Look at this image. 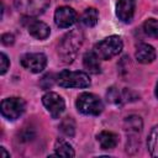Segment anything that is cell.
<instances>
[{
  "label": "cell",
  "mask_w": 158,
  "mask_h": 158,
  "mask_svg": "<svg viewBox=\"0 0 158 158\" xmlns=\"http://www.w3.org/2000/svg\"><path fill=\"white\" fill-rule=\"evenodd\" d=\"M14 42H15V37H14V35H11V33H4V35L1 36V43H2V44L10 46V44H12Z\"/></svg>",
  "instance_id": "cell-23"
},
{
  "label": "cell",
  "mask_w": 158,
  "mask_h": 158,
  "mask_svg": "<svg viewBox=\"0 0 158 158\" xmlns=\"http://www.w3.org/2000/svg\"><path fill=\"white\" fill-rule=\"evenodd\" d=\"M57 83L63 88H88L90 85V79L84 72L62 70L57 75Z\"/></svg>",
  "instance_id": "cell-4"
},
{
  "label": "cell",
  "mask_w": 158,
  "mask_h": 158,
  "mask_svg": "<svg viewBox=\"0 0 158 158\" xmlns=\"http://www.w3.org/2000/svg\"><path fill=\"white\" fill-rule=\"evenodd\" d=\"M0 62H1L0 73H1V74H5L6 70L9 69V65H10V62H9V59H7V57H6L5 53H1V54H0Z\"/></svg>",
  "instance_id": "cell-22"
},
{
  "label": "cell",
  "mask_w": 158,
  "mask_h": 158,
  "mask_svg": "<svg viewBox=\"0 0 158 158\" xmlns=\"http://www.w3.org/2000/svg\"><path fill=\"white\" fill-rule=\"evenodd\" d=\"M28 33L37 40H44L49 36L51 28L42 21H32L28 26Z\"/></svg>",
  "instance_id": "cell-12"
},
{
  "label": "cell",
  "mask_w": 158,
  "mask_h": 158,
  "mask_svg": "<svg viewBox=\"0 0 158 158\" xmlns=\"http://www.w3.org/2000/svg\"><path fill=\"white\" fill-rule=\"evenodd\" d=\"M136 0H118L116 6V14L123 22H130L135 14Z\"/></svg>",
  "instance_id": "cell-10"
},
{
  "label": "cell",
  "mask_w": 158,
  "mask_h": 158,
  "mask_svg": "<svg viewBox=\"0 0 158 158\" xmlns=\"http://www.w3.org/2000/svg\"><path fill=\"white\" fill-rule=\"evenodd\" d=\"M98 19H99V14L95 7H88L81 15V22L88 27L95 26L98 22Z\"/></svg>",
  "instance_id": "cell-18"
},
{
  "label": "cell",
  "mask_w": 158,
  "mask_h": 158,
  "mask_svg": "<svg viewBox=\"0 0 158 158\" xmlns=\"http://www.w3.org/2000/svg\"><path fill=\"white\" fill-rule=\"evenodd\" d=\"M26 104L21 98H7L1 101V114L7 120H16L25 112Z\"/></svg>",
  "instance_id": "cell-6"
},
{
  "label": "cell",
  "mask_w": 158,
  "mask_h": 158,
  "mask_svg": "<svg viewBox=\"0 0 158 158\" xmlns=\"http://www.w3.org/2000/svg\"><path fill=\"white\" fill-rule=\"evenodd\" d=\"M123 47L122 40L118 36H110L95 44L94 52L100 59H111L117 56Z\"/></svg>",
  "instance_id": "cell-2"
},
{
  "label": "cell",
  "mask_w": 158,
  "mask_h": 158,
  "mask_svg": "<svg viewBox=\"0 0 158 158\" xmlns=\"http://www.w3.org/2000/svg\"><path fill=\"white\" fill-rule=\"evenodd\" d=\"M136 59L139 63L147 64V63H152L156 59V51L151 44L147 43H141L137 47L136 51Z\"/></svg>",
  "instance_id": "cell-11"
},
{
  "label": "cell",
  "mask_w": 158,
  "mask_h": 158,
  "mask_svg": "<svg viewBox=\"0 0 158 158\" xmlns=\"http://www.w3.org/2000/svg\"><path fill=\"white\" fill-rule=\"evenodd\" d=\"M54 149H56V156H60V157H74L75 156L72 146L64 139H57L54 144Z\"/></svg>",
  "instance_id": "cell-16"
},
{
  "label": "cell",
  "mask_w": 158,
  "mask_h": 158,
  "mask_svg": "<svg viewBox=\"0 0 158 158\" xmlns=\"http://www.w3.org/2000/svg\"><path fill=\"white\" fill-rule=\"evenodd\" d=\"M77 12L69 6H60L54 12V21L56 25L60 28L70 27L77 22Z\"/></svg>",
  "instance_id": "cell-9"
},
{
  "label": "cell",
  "mask_w": 158,
  "mask_h": 158,
  "mask_svg": "<svg viewBox=\"0 0 158 158\" xmlns=\"http://www.w3.org/2000/svg\"><path fill=\"white\" fill-rule=\"evenodd\" d=\"M83 64L85 67V69L93 74H98L100 73V64H99V57L96 56V53L94 51L86 52L83 57Z\"/></svg>",
  "instance_id": "cell-14"
},
{
  "label": "cell",
  "mask_w": 158,
  "mask_h": 158,
  "mask_svg": "<svg viewBox=\"0 0 158 158\" xmlns=\"http://www.w3.org/2000/svg\"><path fill=\"white\" fill-rule=\"evenodd\" d=\"M42 102L53 118L59 117L60 114L64 111V107H65L63 98L60 95H58L57 93H53V91L44 94L42 98Z\"/></svg>",
  "instance_id": "cell-8"
},
{
  "label": "cell",
  "mask_w": 158,
  "mask_h": 158,
  "mask_svg": "<svg viewBox=\"0 0 158 158\" xmlns=\"http://www.w3.org/2000/svg\"><path fill=\"white\" fill-rule=\"evenodd\" d=\"M15 7L25 16H38L44 12L49 0H14Z\"/></svg>",
  "instance_id": "cell-5"
},
{
  "label": "cell",
  "mask_w": 158,
  "mask_h": 158,
  "mask_svg": "<svg viewBox=\"0 0 158 158\" xmlns=\"http://www.w3.org/2000/svg\"><path fill=\"white\" fill-rule=\"evenodd\" d=\"M20 62L25 69L32 73H40L47 65V57L43 53H26L21 57Z\"/></svg>",
  "instance_id": "cell-7"
},
{
  "label": "cell",
  "mask_w": 158,
  "mask_h": 158,
  "mask_svg": "<svg viewBox=\"0 0 158 158\" xmlns=\"http://www.w3.org/2000/svg\"><path fill=\"white\" fill-rule=\"evenodd\" d=\"M59 130L65 135V136H69V137H73L74 133H75V123H74V120L72 117H65L62 120L60 125H59Z\"/></svg>",
  "instance_id": "cell-19"
},
{
  "label": "cell",
  "mask_w": 158,
  "mask_h": 158,
  "mask_svg": "<svg viewBox=\"0 0 158 158\" xmlns=\"http://www.w3.org/2000/svg\"><path fill=\"white\" fill-rule=\"evenodd\" d=\"M98 141L100 143V147L102 149H112L116 147L118 138L114 132L110 131H102L98 135Z\"/></svg>",
  "instance_id": "cell-15"
},
{
  "label": "cell",
  "mask_w": 158,
  "mask_h": 158,
  "mask_svg": "<svg viewBox=\"0 0 158 158\" xmlns=\"http://www.w3.org/2000/svg\"><path fill=\"white\" fill-rule=\"evenodd\" d=\"M148 151L152 157H158V126H154L147 139Z\"/></svg>",
  "instance_id": "cell-17"
},
{
  "label": "cell",
  "mask_w": 158,
  "mask_h": 158,
  "mask_svg": "<svg viewBox=\"0 0 158 158\" xmlns=\"http://www.w3.org/2000/svg\"><path fill=\"white\" fill-rule=\"evenodd\" d=\"M84 41V35L79 28L72 30L68 32L60 41L58 46V56L64 63H72L77 57L79 48Z\"/></svg>",
  "instance_id": "cell-1"
},
{
  "label": "cell",
  "mask_w": 158,
  "mask_h": 158,
  "mask_svg": "<svg viewBox=\"0 0 158 158\" xmlns=\"http://www.w3.org/2000/svg\"><path fill=\"white\" fill-rule=\"evenodd\" d=\"M106 99L111 104H120L122 101V94L116 89V88H110L106 93Z\"/></svg>",
  "instance_id": "cell-21"
},
{
  "label": "cell",
  "mask_w": 158,
  "mask_h": 158,
  "mask_svg": "<svg viewBox=\"0 0 158 158\" xmlns=\"http://www.w3.org/2000/svg\"><path fill=\"white\" fill-rule=\"evenodd\" d=\"M0 152H1V156H2V157H9V156H10V154L5 151V148H4V147H0Z\"/></svg>",
  "instance_id": "cell-24"
},
{
  "label": "cell",
  "mask_w": 158,
  "mask_h": 158,
  "mask_svg": "<svg viewBox=\"0 0 158 158\" xmlns=\"http://www.w3.org/2000/svg\"><path fill=\"white\" fill-rule=\"evenodd\" d=\"M77 109L79 112L84 115H93L96 116L102 112L104 105L99 96L91 93H83L77 99Z\"/></svg>",
  "instance_id": "cell-3"
},
{
  "label": "cell",
  "mask_w": 158,
  "mask_h": 158,
  "mask_svg": "<svg viewBox=\"0 0 158 158\" xmlns=\"http://www.w3.org/2000/svg\"><path fill=\"white\" fill-rule=\"evenodd\" d=\"M156 95H157V98H158V83H157V86H156Z\"/></svg>",
  "instance_id": "cell-25"
},
{
  "label": "cell",
  "mask_w": 158,
  "mask_h": 158,
  "mask_svg": "<svg viewBox=\"0 0 158 158\" xmlns=\"http://www.w3.org/2000/svg\"><path fill=\"white\" fill-rule=\"evenodd\" d=\"M143 30L144 32L153 37V38H157L158 40V21L154 20V19H148L144 23H143Z\"/></svg>",
  "instance_id": "cell-20"
},
{
  "label": "cell",
  "mask_w": 158,
  "mask_h": 158,
  "mask_svg": "<svg viewBox=\"0 0 158 158\" xmlns=\"http://www.w3.org/2000/svg\"><path fill=\"white\" fill-rule=\"evenodd\" d=\"M142 118L137 115H131L128 117L125 118L123 122V128L128 135H138L142 131Z\"/></svg>",
  "instance_id": "cell-13"
}]
</instances>
